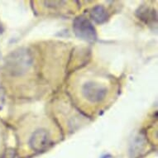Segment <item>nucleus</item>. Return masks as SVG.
<instances>
[{
  "label": "nucleus",
  "mask_w": 158,
  "mask_h": 158,
  "mask_svg": "<svg viewBox=\"0 0 158 158\" xmlns=\"http://www.w3.org/2000/svg\"><path fill=\"white\" fill-rule=\"evenodd\" d=\"M34 58L31 50L21 47L14 50L6 56L4 70L12 77H21L28 72L33 65Z\"/></svg>",
  "instance_id": "f257e3e1"
},
{
  "label": "nucleus",
  "mask_w": 158,
  "mask_h": 158,
  "mask_svg": "<svg viewBox=\"0 0 158 158\" xmlns=\"http://www.w3.org/2000/svg\"><path fill=\"white\" fill-rule=\"evenodd\" d=\"M73 31L77 38L89 43H94L98 39L96 29L85 16H77L73 22Z\"/></svg>",
  "instance_id": "f03ea898"
},
{
  "label": "nucleus",
  "mask_w": 158,
  "mask_h": 158,
  "mask_svg": "<svg viewBox=\"0 0 158 158\" xmlns=\"http://www.w3.org/2000/svg\"><path fill=\"white\" fill-rule=\"evenodd\" d=\"M108 93L107 86L97 81H87L81 86V94L90 104L102 103L105 100Z\"/></svg>",
  "instance_id": "7ed1b4c3"
},
{
  "label": "nucleus",
  "mask_w": 158,
  "mask_h": 158,
  "mask_svg": "<svg viewBox=\"0 0 158 158\" xmlns=\"http://www.w3.org/2000/svg\"><path fill=\"white\" fill-rule=\"evenodd\" d=\"M52 143L50 132L46 128H37L31 133L29 138L28 145L32 151L42 152L46 150Z\"/></svg>",
  "instance_id": "20e7f679"
},
{
  "label": "nucleus",
  "mask_w": 158,
  "mask_h": 158,
  "mask_svg": "<svg viewBox=\"0 0 158 158\" xmlns=\"http://www.w3.org/2000/svg\"><path fill=\"white\" fill-rule=\"evenodd\" d=\"M135 13L138 19L148 26L156 27L157 25V13L155 9L147 5H141Z\"/></svg>",
  "instance_id": "39448f33"
},
{
  "label": "nucleus",
  "mask_w": 158,
  "mask_h": 158,
  "mask_svg": "<svg viewBox=\"0 0 158 158\" xmlns=\"http://www.w3.org/2000/svg\"><path fill=\"white\" fill-rule=\"evenodd\" d=\"M89 16L92 21L97 24L105 23L109 18L108 11L103 5H96L90 9Z\"/></svg>",
  "instance_id": "423d86ee"
},
{
  "label": "nucleus",
  "mask_w": 158,
  "mask_h": 158,
  "mask_svg": "<svg viewBox=\"0 0 158 158\" xmlns=\"http://www.w3.org/2000/svg\"><path fill=\"white\" fill-rule=\"evenodd\" d=\"M146 145H147V141L144 137L138 136L136 137L132 147H131V149H130V153H131L132 158H137V156L141 155L144 152Z\"/></svg>",
  "instance_id": "0eeeda50"
},
{
  "label": "nucleus",
  "mask_w": 158,
  "mask_h": 158,
  "mask_svg": "<svg viewBox=\"0 0 158 158\" xmlns=\"http://www.w3.org/2000/svg\"><path fill=\"white\" fill-rule=\"evenodd\" d=\"M5 99H6V92L5 89L0 86V110L3 109V105L5 104Z\"/></svg>",
  "instance_id": "6e6552de"
},
{
  "label": "nucleus",
  "mask_w": 158,
  "mask_h": 158,
  "mask_svg": "<svg viewBox=\"0 0 158 158\" xmlns=\"http://www.w3.org/2000/svg\"><path fill=\"white\" fill-rule=\"evenodd\" d=\"M3 32V28H2V27L0 26V34ZM0 56H1V53H0Z\"/></svg>",
  "instance_id": "1a4fd4ad"
}]
</instances>
